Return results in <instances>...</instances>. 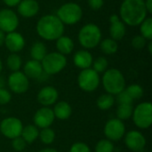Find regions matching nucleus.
<instances>
[{
  "mask_svg": "<svg viewBox=\"0 0 152 152\" xmlns=\"http://www.w3.org/2000/svg\"><path fill=\"white\" fill-rule=\"evenodd\" d=\"M119 13L124 23L129 26H138L147 18L148 12L144 0H124Z\"/></svg>",
  "mask_w": 152,
  "mask_h": 152,
  "instance_id": "1",
  "label": "nucleus"
},
{
  "mask_svg": "<svg viewBox=\"0 0 152 152\" xmlns=\"http://www.w3.org/2000/svg\"><path fill=\"white\" fill-rule=\"evenodd\" d=\"M37 32L45 40H57L63 36L64 24L56 15H45L37 23Z\"/></svg>",
  "mask_w": 152,
  "mask_h": 152,
  "instance_id": "2",
  "label": "nucleus"
},
{
  "mask_svg": "<svg viewBox=\"0 0 152 152\" xmlns=\"http://www.w3.org/2000/svg\"><path fill=\"white\" fill-rule=\"evenodd\" d=\"M102 85L110 94H118L125 90L126 81L123 74L117 69H110L105 71L102 77Z\"/></svg>",
  "mask_w": 152,
  "mask_h": 152,
  "instance_id": "3",
  "label": "nucleus"
},
{
  "mask_svg": "<svg viewBox=\"0 0 152 152\" xmlns=\"http://www.w3.org/2000/svg\"><path fill=\"white\" fill-rule=\"evenodd\" d=\"M102 40V32L100 28L94 24L88 23L81 28L78 33L79 44L86 49H92L97 46Z\"/></svg>",
  "mask_w": 152,
  "mask_h": 152,
  "instance_id": "4",
  "label": "nucleus"
},
{
  "mask_svg": "<svg viewBox=\"0 0 152 152\" xmlns=\"http://www.w3.org/2000/svg\"><path fill=\"white\" fill-rule=\"evenodd\" d=\"M83 15L81 7L76 3H66L57 11V17L63 24L73 25L77 23Z\"/></svg>",
  "mask_w": 152,
  "mask_h": 152,
  "instance_id": "5",
  "label": "nucleus"
},
{
  "mask_svg": "<svg viewBox=\"0 0 152 152\" xmlns=\"http://www.w3.org/2000/svg\"><path fill=\"white\" fill-rule=\"evenodd\" d=\"M43 70L48 75H54L61 72L67 65V59L65 55L54 52L47 53L41 61Z\"/></svg>",
  "mask_w": 152,
  "mask_h": 152,
  "instance_id": "6",
  "label": "nucleus"
},
{
  "mask_svg": "<svg viewBox=\"0 0 152 152\" xmlns=\"http://www.w3.org/2000/svg\"><path fill=\"white\" fill-rule=\"evenodd\" d=\"M133 119L136 126L149 128L152 124V105L151 102L140 103L133 111Z\"/></svg>",
  "mask_w": 152,
  "mask_h": 152,
  "instance_id": "7",
  "label": "nucleus"
},
{
  "mask_svg": "<svg viewBox=\"0 0 152 152\" xmlns=\"http://www.w3.org/2000/svg\"><path fill=\"white\" fill-rule=\"evenodd\" d=\"M79 87L86 92H93L97 89L100 85L99 74L93 69H83L77 77Z\"/></svg>",
  "mask_w": 152,
  "mask_h": 152,
  "instance_id": "8",
  "label": "nucleus"
},
{
  "mask_svg": "<svg viewBox=\"0 0 152 152\" xmlns=\"http://www.w3.org/2000/svg\"><path fill=\"white\" fill-rule=\"evenodd\" d=\"M23 129L22 123L16 118H7L0 123V132L4 136L9 139H14L20 136Z\"/></svg>",
  "mask_w": 152,
  "mask_h": 152,
  "instance_id": "9",
  "label": "nucleus"
},
{
  "mask_svg": "<svg viewBox=\"0 0 152 152\" xmlns=\"http://www.w3.org/2000/svg\"><path fill=\"white\" fill-rule=\"evenodd\" d=\"M126 126L122 120L112 118L109 120L104 127V134L110 141H119L125 134Z\"/></svg>",
  "mask_w": 152,
  "mask_h": 152,
  "instance_id": "10",
  "label": "nucleus"
},
{
  "mask_svg": "<svg viewBox=\"0 0 152 152\" xmlns=\"http://www.w3.org/2000/svg\"><path fill=\"white\" fill-rule=\"evenodd\" d=\"M19 26V19L17 14L10 9H3L0 11V30L10 33L15 31Z\"/></svg>",
  "mask_w": 152,
  "mask_h": 152,
  "instance_id": "11",
  "label": "nucleus"
},
{
  "mask_svg": "<svg viewBox=\"0 0 152 152\" xmlns=\"http://www.w3.org/2000/svg\"><path fill=\"white\" fill-rule=\"evenodd\" d=\"M8 86L13 93L23 94L28 89V78L23 72L14 71L8 77Z\"/></svg>",
  "mask_w": 152,
  "mask_h": 152,
  "instance_id": "12",
  "label": "nucleus"
},
{
  "mask_svg": "<svg viewBox=\"0 0 152 152\" xmlns=\"http://www.w3.org/2000/svg\"><path fill=\"white\" fill-rule=\"evenodd\" d=\"M125 142L129 150L135 152L142 151L146 145V139L140 132L133 130L126 134Z\"/></svg>",
  "mask_w": 152,
  "mask_h": 152,
  "instance_id": "13",
  "label": "nucleus"
},
{
  "mask_svg": "<svg viewBox=\"0 0 152 152\" xmlns=\"http://www.w3.org/2000/svg\"><path fill=\"white\" fill-rule=\"evenodd\" d=\"M54 114L52 109L44 107L39 109L34 115V123L36 126L40 128L49 127L54 121Z\"/></svg>",
  "mask_w": 152,
  "mask_h": 152,
  "instance_id": "14",
  "label": "nucleus"
},
{
  "mask_svg": "<svg viewBox=\"0 0 152 152\" xmlns=\"http://www.w3.org/2000/svg\"><path fill=\"white\" fill-rule=\"evenodd\" d=\"M4 45L10 52L15 53L23 49L25 45V39L19 32H10L5 35Z\"/></svg>",
  "mask_w": 152,
  "mask_h": 152,
  "instance_id": "15",
  "label": "nucleus"
},
{
  "mask_svg": "<svg viewBox=\"0 0 152 152\" xmlns=\"http://www.w3.org/2000/svg\"><path fill=\"white\" fill-rule=\"evenodd\" d=\"M110 34L112 39L118 41L122 39L126 35V26L125 23L119 19L117 14H112L110 18Z\"/></svg>",
  "mask_w": 152,
  "mask_h": 152,
  "instance_id": "16",
  "label": "nucleus"
},
{
  "mask_svg": "<svg viewBox=\"0 0 152 152\" xmlns=\"http://www.w3.org/2000/svg\"><path fill=\"white\" fill-rule=\"evenodd\" d=\"M58 100V92L53 86L42 88L37 94V101L45 107L53 105Z\"/></svg>",
  "mask_w": 152,
  "mask_h": 152,
  "instance_id": "17",
  "label": "nucleus"
},
{
  "mask_svg": "<svg viewBox=\"0 0 152 152\" xmlns=\"http://www.w3.org/2000/svg\"><path fill=\"white\" fill-rule=\"evenodd\" d=\"M38 11L39 4L36 0H21L18 4V12L25 18L34 17Z\"/></svg>",
  "mask_w": 152,
  "mask_h": 152,
  "instance_id": "18",
  "label": "nucleus"
},
{
  "mask_svg": "<svg viewBox=\"0 0 152 152\" xmlns=\"http://www.w3.org/2000/svg\"><path fill=\"white\" fill-rule=\"evenodd\" d=\"M73 61L74 64L77 68L81 69H89L93 64V56L86 50H79L75 53Z\"/></svg>",
  "mask_w": 152,
  "mask_h": 152,
  "instance_id": "19",
  "label": "nucleus"
},
{
  "mask_svg": "<svg viewBox=\"0 0 152 152\" xmlns=\"http://www.w3.org/2000/svg\"><path fill=\"white\" fill-rule=\"evenodd\" d=\"M43 68L40 61L30 60L24 66V74L28 78H39L43 74Z\"/></svg>",
  "mask_w": 152,
  "mask_h": 152,
  "instance_id": "20",
  "label": "nucleus"
},
{
  "mask_svg": "<svg viewBox=\"0 0 152 152\" xmlns=\"http://www.w3.org/2000/svg\"><path fill=\"white\" fill-rule=\"evenodd\" d=\"M54 117L61 119V120H66L68 119L72 113V109L70 105L66 102H59L53 110Z\"/></svg>",
  "mask_w": 152,
  "mask_h": 152,
  "instance_id": "21",
  "label": "nucleus"
},
{
  "mask_svg": "<svg viewBox=\"0 0 152 152\" xmlns=\"http://www.w3.org/2000/svg\"><path fill=\"white\" fill-rule=\"evenodd\" d=\"M56 48L58 50V53L63 55L69 54L74 49V43L70 37L61 36L56 40Z\"/></svg>",
  "mask_w": 152,
  "mask_h": 152,
  "instance_id": "22",
  "label": "nucleus"
},
{
  "mask_svg": "<svg viewBox=\"0 0 152 152\" xmlns=\"http://www.w3.org/2000/svg\"><path fill=\"white\" fill-rule=\"evenodd\" d=\"M47 54V49L44 43L42 42H35L30 49V55L32 60L41 61L45 56Z\"/></svg>",
  "mask_w": 152,
  "mask_h": 152,
  "instance_id": "23",
  "label": "nucleus"
},
{
  "mask_svg": "<svg viewBox=\"0 0 152 152\" xmlns=\"http://www.w3.org/2000/svg\"><path fill=\"white\" fill-rule=\"evenodd\" d=\"M20 135L27 143H32L38 137L39 132H38V129L36 126L28 125V126L23 127Z\"/></svg>",
  "mask_w": 152,
  "mask_h": 152,
  "instance_id": "24",
  "label": "nucleus"
},
{
  "mask_svg": "<svg viewBox=\"0 0 152 152\" xmlns=\"http://www.w3.org/2000/svg\"><path fill=\"white\" fill-rule=\"evenodd\" d=\"M101 44V50L105 54H114L118 48V43L116 40L112 38H106L100 42Z\"/></svg>",
  "mask_w": 152,
  "mask_h": 152,
  "instance_id": "25",
  "label": "nucleus"
},
{
  "mask_svg": "<svg viewBox=\"0 0 152 152\" xmlns=\"http://www.w3.org/2000/svg\"><path fill=\"white\" fill-rule=\"evenodd\" d=\"M114 102H115V99L113 95L110 94H102L97 99V106L100 110H107L110 109L114 105Z\"/></svg>",
  "mask_w": 152,
  "mask_h": 152,
  "instance_id": "26",
  "label": "nucleus"
},
{
  "mask_svg": "<svg viewBox=\"0 0 152 152\" xmlns=\"http://www.w3.org/2000/svg\"><path fill=\"white\" fill-rule=\"evenodd\" d=\"M133 111H134V108L132 104H119L117 110V115L118 119L126 120L132 117Z\"/></svg>",
  "mask_w": 152,
  "mask_h": 152,
  "instance_id": "27",
  "label": "nucleus"
},
{
  "mask_svg": "<svg viewBox=\"0 0 152 152\" xmlns=\"http://www.w3.org/2000/svg\"><path fill=\"white\" fill-rule=\"evenodd\" d=\"M141 34L146 40H151L152 39V19L151 18H146L141 24Z\"/></svg>",
  "mask_w": 152,
  "mask_h": 152,
  "instance_id": "28",
  "label": "nucleus"
},
{
  "mask_svg": "<svg viewBox=\"0 0 152 152\" xmlns=\"http://www.w3.org/2000/svg\"><path fill=\"white\" fill-rule=\"evenodd\" d=\"M21 59L17 53H12L7 57L6 64L12 71H19L21 67Z\"/></svg>",
  "mask_w": 152,
  "mask_h": 152,
  "instance_id": "29",
  "label": "nucleus"
},
{
  "mask_svg": "<svg viewBox=\"0 0 152 152\" xmlns=\"http://www.w3.org/2000/svg\"><path fill=\"white\" fill-rule=\"evenodd\" d=\"M40 140L43 143L45 144H51L53 142L55 139V133L53 129L47 127V128H43L42 131L39 133Z\"/></svg>",
  "mask_w": 152,
  "mask_h": 152,
  "instance_id": "30",
  "label": "nucleus"
},
{
  "mask_svg": "<svg viewBox=\"0 0 152 152\" xmlns=\"http://www.w3.org/2000/svg\"><path fill=\"white\" fill-rule=\"evenodd\" d=\"M126 91L128 93L133 100L141 99L143 95V89L139 85H131L126 89Z\"/></svg>",
  "mask_w": 152,
  "mask_h": 152,
  "instance_id": "31",
  "label": "nucleus"
},
{
  "mask_svg": "<svg viewBox=\"0 0 152 152\" xmlns=\"http://www.w3.org/2000/svg\"><path fill=\"white\" fill-rule=\"evenodd\" d=\"M114 145L113 143L107 139L101 140L95 146V152H113Z\"/></svg>",
  "mask_w": 152,
  "mask_h": 152,
  "instance_id": "32",
  "label": "nucleus"
},
{
  "mask_svg": "<svg viewBox=\"0 0 152 152\" xmlns=\"http://www.w3.org/2000/svg\"><path fill=\"white\" fill-rule=\"evenodd\" d=\"M108 61L105 57H98L94 62H93V66H94V70H95L97 73H102L104 72L107 68H108Z\"/></svg>",
  "mask_w": 152,
  "mask_h": 152,
  "instance_id": "33",
  "label": "nucleus"
},
{
  "mask_svg": "<svg viewBox=\"0 0 152 152\" xmlns=\"http://www.w3.org/2000/svg\"><path fill=\"white\" fill-rule=\"evenodd\" d=\"M12 146L14 151L21 152L22 151H24V149L26 148L27 142L23 140V138L21 136H19V137H16V138L12 139Z\"/></svg>",
  "mask_w": 152,
  "mask_h": 152,
  "instance_id": "34",
  "label": "nucleus"
},
{
  "mask_svg": "<svg viewBox=\"0 0 152 152\" xmlns=\"http://www.w3.org/2000/svg\"><path fill=\"white\" fill-rule=\"evenodd\" d=\"M132 45L134 48H135L137 50H141L146 45V39L142 35H137L133 38Z\"/></svg>",
  "mask_w": 152,
  "mask_h": 152,
  "instance_id": "35",
  "label": "nucleus"
},
{
  "mask_svg": "<svg viewBox=\"0 0 152 152\" xmlns=\"http://www.w3.org/2000/svg\"><path fill=\"white\" fill-rule=\"evenodd\" d=\"M118 101L119 104H132L134 100L126 90H123L118 94Z\"/></svg>",
  "mask_w": 152,
  "mask_h": 152,
  "instance_id": "36",
  "label": "nucleus"
},
{
  "mask_svg": "<svg viewBox=\"0 0 152 152\" xmlns=\"http://www.w3.org/2000/svg\"><path fill=\"white\" fill-rule=\"evenodd\" d=\"M69 152H91L89 147L84 143V142H76L74 143L71 148Z\"/></svg>",
  "mask_w": 152,
  "mask_h": 152,
  "instance_id": "37",
  "label": "nucleus"
},
{
  "mask_svg": "<svg viewBox=\"0 0 152 152\" xmlns=\"http://www.w3.org/2000/svg\"><path fill=\"white\" fill-rule=\"evenodd\" d=\"M11 94L4 88H0V104H7L11 101Z\"/></svg>",
  "mask_w": 152,
  "mask_h": 152,
  "instance_id": "38",
  "label": "nucleus"
},
{
  "mask_svg": "<svg viewBox=\"0 0 152 152\" xmlns=\"http://www.w3.org/2000/svg\"><path fill=\"white\" fill-rule=\"evenodd\" d=\"M88 4L93 10H99L103 5V0H87Z\"/></svg>",
  "mask_w": 152,
  "mask_h": 152,
  "instance_id": "39",
  "label": "nucleus"
},
{
  "mask_svg": "<svg viewBox=\"0 0 152 152\" xmlns=\"http://www.w3.org/2000/svg\"><path fill=\"white\" fill-rule=\"evenodd\" d=\"M4 1V3L7 5V6H11V7H12V6H16V5H18L19 4V3L21 1V0H3Z\"/></svg>",
  "mask_w": 152,
  "mask_h": 152,
  "instance_id": "40",
  "label": "nucleus"
},
{
  "mask_svg": "<svg viewBox=\"0 0 152 152\" xmlns=\"http://www.w3.org/2000/svg\"><path fill=\"white\" fill-rule=\"evenodd\" d=\"M145 3V7L146 10L148 12V13H151L152 12V0H146L144 1Z\"/></svg>",
  "mask_w": 152,
  "mask_h": 152,
  "instance_id": "41",
  "label": "nucleus"
},
{
  "mask_svg": "<svg viewBox=\"0 0 152 152\" xmlns=\"http://www.w3.org/2000/svg\"><path fill=\"white\" fill-rule=\"evenodd\" d=\"M4 38H5V34L2 30H0V46H2L4 44Z\"/></svg>",
  "mask_w": 152,
  "mask_h": 152,
  "instance_id": "42",
  "label": "nucleus"
},
{
  "mask_svg": "<svg viewBox=\"0 0 152 152\" xmlns=\"http://www.w3.org/2000/svg\"><path fill=\"white\" fill-rule=\"evenodd\" d=\"M39 152H58L56 150L54 149H51V148H47V149H44L42 151H40Z\"/></svg>",
  "mask_w": 152,
  "mask_h": 152,
  "instance_id": "43",
  "label": "nucleus"
},
{
  "mask_svg": "<svg viewBox=\"0 0 152 152\" xmlns=\"http://www.w3.org/2000/svg\"><path fill=\"white\" fill-rule=\"evenodd\" d=\"M4 78L0 77V88H4Z\"/></svg>",
  "mask_w": 152,
  "mask_h": 152,
  "instance_id": "44",
  "label": "nucleus"
},
{
  "mask_svg": "<svg viewBox=\"0 0 152 152\" xmlns=\"http://www.w3.org/2000/svg\"><path fill=\"white\" fill-rule=\"evenodd\" d=\"M148 49H149V52H150V53H152V42L151 41H150V43H149Z\"/></svg>",
  "mask_w": 152,
  "mask_h": 152,
  "instance_id": "45",
  "label": "nucleus"
},
{
  "mask_svg": "<svg viewBox=\"0 0 152 152\" xmlns=\"http://www.w3.org/2000/svg\"><path fill=\"white\" fill-rule=\"evenodd\" d=\"M1 70H2V61L0 60V72H1Z\"/></svg>",
  "mask_w": 152,
  "mask_h": 152,
  "instance_id": "46",
  "label": "nucleus"
},
{
  "mask_svg": "<svg viewBox=\"0 0 152 152\" xmlns=\"http://www.w3.org/2000/svg\"><path fill=\"white\" fill-rule=\"evenodd\" d=\"M138 152H143V151H138Z\"/></svg>",
  "mask_w": 152,
  "mask_h": 152,
  "instance_id": "47",
  "label": "nucleus"
},
{
  "mask_svg": "<svg viewBox=\"0 0 152 152\" xmlns=\"http://www.w3.org/2000/svg\"><path fill=\"white\" fill-rule=\"evenodd\" d=\"M123 1H124V0H123Z\"/></svg>",
  "mask_w": 152,
  "mask_h": 152,
  "instance_id": "48",
  "label": "nucleus"
}]
</instances>
